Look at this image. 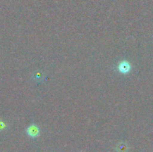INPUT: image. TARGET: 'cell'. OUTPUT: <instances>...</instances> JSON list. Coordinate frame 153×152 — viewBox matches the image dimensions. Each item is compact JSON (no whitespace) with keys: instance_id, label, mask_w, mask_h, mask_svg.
<instances>
[{"instance_id":"cell-1","label":"cell","mask_w":153,"mask_h":152,"mask_svg":"<svg viewBox=\"0 0 153 152\" xmlns=\"http://www.w3.org/2000/svg\"><path fill=\"white\" fill-rule=\"evenodd\" d=\"M27 133L30 137H35L39 134V129L36 125H31L27 130Z\"/></svg>"},{"instance_id":"cell-2","label":"cell","mask_w":153,"mask_h":152,"mask_svg":"<svg viewBox=\"0 0 153 152\" xmlns=\"http://www.w3.org/2000/svg\"><path fill=\"white\" fill-rule=\"evenodd\" d=\"M119 70L122 73H127L130 70V66L128 63L123 61L119 65Z\"/></svg>"},{"instance_id":"cell-3","label":"cell","mask_w":153,"mask_h":152,"mask_svg":"<svg viewBox=\"0 0 153 152\" xmlns=\"http://www.w3.org/2000/svg\"><path fill=\"white\" fill-rule=\"evenodd\" d=\"M127 150H128V146L124 142L120 143V144H118L117 147V152H126Z\"/></svg>"}]
</instances>
